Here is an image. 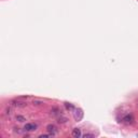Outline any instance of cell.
<instances>
[{"mask_svg": "<svg viewBox=\"0 0 138 138\" xmlns=\"http://www.w3.org/2000/svg\"><path fill=\"white\" fill-rule=\"evenodd\" d=\"M72 136H74L75 138H79L82 136V134H81V129L79 128H74L72 129Z\"/></svg>", "mask_w": 138, "mask_h": 138, "instance_id": "cell-6", "label": "cell"}, {"mask_svg": "<svg viewBox=\"0 0 138 138\" xmlns=\"http://www.w3.org/2000/svg\"><path fill=\"white\" fill-rule=\"evenodd\" d=\"M65 107H66L68 110H75L74 105H71V104H69V103H65Z\"/></svg>", "mask_w": 138, "mask_h": 138, "instance_id": "cell-7", "label": "cell"}, {"mask_svg": "<svg viewBox=\"0 0 138 138\" xmlns=\"http://www.w3.org/2000/svg\"><path fill=\"white\" fill-rule=\"evenodd\" d=\"M12 105L14 107H17V108H24L27 106V104L23 100H20V99H15V100H12Z\"/></svg>", "mask_w": 138, "mask_h": 138, "instance_id": "cell-3", "label": "cell"}, {"mask_svg": "<svg viewBox=\"0 0 138 138\" xmlns=\"http://www.w3.org/2000/svg\"><path fill=\"white\" fill-rule=\"evenodd\" d=\"M7 115H11V109H7Z\"/></svg>", "mask_w": 138, "mask_h": 138, "instance_id": "cell-13", "label": "cell"}, {"mask_svg": "<svg viewBox=\"0 0 138 138\" xmlns=\"http://www.w3.org/2000/svg\"><path fill=\"white\" fill-rule=\"evenodd\" d=\"M41 104H43L42 101H39V100H35L34 101V105H41Z\"/></svg>", "mask_w": 138, "mask_h": 138, "instance_id": "cell-12", "label": "cell"}, {"mask_svg": "<svg viewBox=\"0 0 138 138\" xmlns=\"http://www.w3.org/2000/svg\"><path fill=\"white\" fill-rule=\"evenodd\" d=\"M122 120H123V122L125 124H133L134 123V117L132 115H126V116H124Z\"/></svg>", "mask_w": 138, "mask_h": 138, "instance_id": "cell-4", "label": "cell"}, {"mask_svg": "<svg viewBox=\"0 0 138 138\" xmlns=\"http://www.w3.org/2000/svg\"><path fill=\"white\" fill-rule=\"evenodd\" d=\"M74 117H75L76 121H81V120H82V118H83V111H82V109H80V108L75 109Z\"/></svg>", "mask_w": 138, "mask_h": 138, "instance_id": "cell-1", "label": "cell"}, {"mask_svg": "<svg viewBox=\"0 0 138 138\" xmlns=\"http://www.w3.org/2000/svg\"><path fill=\"white\" fill-rule=\"evenodd\" d=\"M137 136H138V135H137Z\"/></svg>", "mask_w": 138, "mask_h": 138, "instance_id": "cell-14", "label": "cell"}, {"mask_svg": "<svg viewBox=\"0 0 138 138\" xmlns=\"http://www.w3.org/2000/svg\"><path fill=\"white\" fill-rule=\"evenodd\" d=\"M16 120H17L19 122H24V121H25V118L22 117V116H17L16 117Z\"/></svg>", "mask_w": 138, "mask_h": 138, "instance_id": "cell-9", "label": "cell"}, {"mask_svg": "<svg viewBox=\"0 0 138 138\" xmlns=\"http://www.w3.org/2000/svg\"><path fill=\"white\" fill-rule=\"evenodd\" d=\"M83 137H84V138H93L94 135H93V134H84Z\"/></svg>", "mask_w": 138, "mask_h": 138, "instance_id": "cell-10", "label": "cell"}, {"mask_svg": "<svg viewBox=\"0 0 138 138\" xmlns=\"http://www.w3.org/2000/svg\"><path fill=\"white\" fill-rule=\"evenodd\" d=\"M45 137H52V135H51L50 133H49L47 135H46V134H43V135H40V138H45Z\"/></svg>", "mask_w": 138, "mask_h": 138, "instance_id": "cell-11", "label": "cell"}, {"mask_svg": "<svg viewBox=\"0 0 138 138\" xmlns=\"http://www.w3.org/2000/svg\"><path fill=\"white\" fill-rule=\"evenodd\" d=\"M57 120H58V122H59V123H65V122L67 121V119L65 118V117H62V115H61V117L57 118Z\"/></svg>", "mask_w": 138, "mask_h": 138, "instance_id": "cell-8", "label": "cell"}, {"mask_svg": "<svg viewBox=\"0 0 138 138\" xmlns=\"http://www.w3.org/2000/svg\"><path fill=\"white\" fill-rule=\"evenodd\" d=\"M46 131L50 133L52 136H54V135H56L58 133V131H57V127H56L54 124H49L47 126H46Z\"/></svg>", "mask_w": 138, "mask_h": 138, "instance_id": "cell-2", "label": "cell"}, {"mask_svg": "<svg viewBox=\"0 0 138 138\" xmlns=\"http://www.w3.org/2000/svg\"><path fill=\"white\" fill-rule=\"evenodd\" d=\"M24 129H26L27 132H34L37 129V124L35 123H27L25 125V127H24Z\"/></svg>", "mask_w": 138, "mask_h": 138, "instance_id": "cell-5", "label": "cell"}]
</instances>
